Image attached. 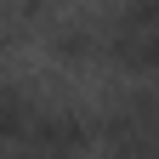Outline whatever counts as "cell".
Here are the masks:
<instances>
[{
  "label": "cell",
  "instance_id": "277c9868",
  "mask_svg": "<svg viewBox=\"0 0 159 159\" xmlns=\"http://www.w3.org/2000/svg\"><path fill=\"white\" fill-rule=\"evenodd\" d=\"M0 46H6V17H0Z\"/></svg>",
  "mask_w": 159,
  "mask_h": 159
},
{
  "label": "cell",
  "instance_id": "7a4b0ae2",
  "mask_svg": "<svg viewBox=\"0 0 159 159\" xmlns=\"http://www.w3.org/2000/svg\"><path fill=\"white\" fill-rule=\"evenodd\" d=\"M51 57L68 63V68L102 63V23H91V17H63V23H51Z\"/></svg>",
  "mask_w": 159,
  "mask_h": 159
},
{
  "label": "cell",
  "instance_id": "3957f363",
  "mask_svg": "<svg viewBox=\"0 0 159 159\" xmlns=\"http://www.w3.org/2000/svg\"><path fill=\"white\" fill-rule=\"evenodd\" d=\"M40 97L29 85H17V80H0V148H23L34 119H40Z\"/></svg>",
  "mask_w": 159,
  "mask_h": 159
},
{
  "label": "cell",
  "instance_id": "6da1fadb",
  "mask_svg": "<svg viewBox=\"0 0 159 159\" xmlns=\"http://www.w3.org/2000/svg\"><path fill=\"white\" fill-rule=\"evenodd\" d=\"M91 142H97V125L85 119V108H51L46 102L23 148H34V153H80Z\"/></svg>",
  "mask_w": 159,
  "mask_h": 159
}]
</instances>
